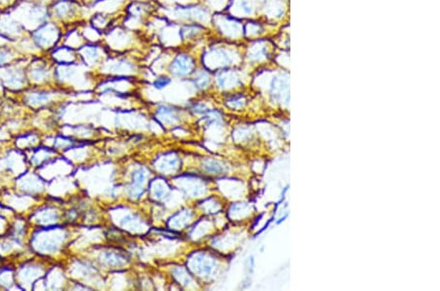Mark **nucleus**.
Segmentation results:
<instances>
[{
  "instance_id": "obj_1",
  "label": "nucleus",
  "mask_w": 440,
  "mask_h": 291,
  "mask_svg": "<svg viewBox=\"0 0 440 291\" xmlns=\"http://www.w3.org/2000/svg\"><path fill=\"white\" fill-rule=\"evenodd\" d=\"M35 41L42 48H50L58 39V31L54 25L46 24L34 34Z\"/></svg>"
},
{
  "instance_id": "obj_2",
  "label": "nucleus",
  "mask_w": 440,
  "mask_h": 291,
  "mask_svg": "<svg viewBox=\"0 0 440 291\" xmlns=\"http://www.w3.org/2000/svg\"><path fill=\"white\" fill-rule=\"evenodd\" d=\"M195 67L194 59L188 54H178L171 62V73L176 76H185Z\"/></svg>"
},
{
  "instance_id": "obj_3",
  "label": "nucleus",
  "mask_w": 440,
  "mask_h": 291,
  "mask_svg": "<svg viewBox=\"0 0 440 291\" xmlns=\"http://www.w3.org/2000/svg\"><path fill=\"white\" fill-rule=\"evenodd\" d=\"M75 13V6L69 1H60L54 6V15L59 19H66Z\"/></svg>"
},
{
  "instance_id": "obj_4",
  "label": "nucleus",
  "mask_w": 440,
  "mask_h": 291,
  "mask_svg": "<svg viewBox=\"0 0 440 291\" xmlns=\"http://www.w3.org/2000/svg\"><path fill=\"white\" fill-rule=\"evenodd\" d=\"M81 55L85 57L87 61L94 62L99 57V50L97 47L94 46H85L81 50Z\"/></svg>"
},
{
  "instance_id": "obj_5",
  "label": "nucleus",
  "mask_w": 440,
  "mask_h": 291,
  "mask_svg": "<svg viewBox=\"0 0 440 291\" xmlns=\"http://www.w3.org/2000/svg\"><path fill=\"white\" fill-rule=\"evenodd\" d=\"M47 69L44 65H37L35 66L32 71H31V76L33 77V79L35 81H42L46 78L47 76Z\"/></svg>"
},
{
  "instance_id": "obj_6",
  "label": "nucleus",
  "mask_w": 440,
  "mask_h": 291,
  "mask_svg": "<svg viewBox=\"0 0 440 291\" xmlns=\"http://www.w3.org/2000/svg\"><path fill=\"white\" fill-rule=\"evenodd\" d=\"M49 99V95L45 93H33L29 97V101L33 104H40L46 102Z\"/></svg>"
},
{
  "instance_id": "obj_7",
  "label": "nucleus",
  "mask_w": 440,
  "mask_h": 291,
  "mask_svg": "<svg viewBox=\"0 0 440 291\" xmlns=\"http://www.w3.org/2000/svg\"><path fill=\"white\" fill-rule=\"evenodd\" d=\"M13 57V54L10 50L5 48H0V66L6 64L11 58Z\"/></svg>"
},
{
  "instance_id": "obj_8",
  "label": "nucleus",
  "mask_w": 440,
  "mask_h": 291,
  "mask_svg": "<svg viewBox=\"0 0 440 291\" xmlns=\"http://www.w3.org/2000/svg\"><path fill=\"white\" fill-rule=\"evenodd\" d=\"M170 83V80L168 78H159L157 79V81L155 82V85L158 88H162L164 86H166L168 83Z\"/></svg>"
}]
</instances>
